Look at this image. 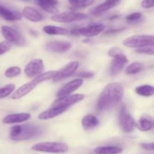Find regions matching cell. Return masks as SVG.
Returning <instances> with one entry per match:
<instances>
[{"label": "cell", "instance_id": "cell-29", "mask_svg": "<svg viewBox=\"0 0 154 154\" xmlns=\"http://www.w3.org/2000/svg\"><path fill=\"white\" fill-rule=\"evenodd\" d=\"M143 69H144V66L141 63L135 62L127 66V68L126 69V73L127 75H136V74L141 72Z\"/></svg>", "mask_w": 154, "mask_h": 154}, {"label": "cell", "instance_id": "cell-8", "mask_svg": "<svg viewBox=\"0 0 154 154\" xmlns=\"http://www.w3.org/2000/svg\"><path fill=\"white\" fill-rule=\"evenodd\" d=\"M88 18V15L80 12L69 11L58 13L51 17V20L59 23H72L75 21L83 20Z\"/></svg>", "mask_w": 154, "mask_h": 154}, {"label": "cell", "instance_id": "cell-26", "mask_svg": "<svg viewBox=\"0 0 154 154\" xmlns=\"http://www.w3.org/2000/svg\"><path fill=\"white\" fill-rule=\"evenodd\" d=\"M135 93L141 96L150 97L154 95V87L148 84L138 86L135 88Z\"/></svg>", "mask_w": 154, "mask_h": 154}, {"label": "cell", "instance_id": "cell-11", "mask_svg": "<svg viewBox=\"0 0 154 154\" xmlns=\"http://www.w3.org/2000/svg\"><path fill=\"white\" fill-rule=\"evenodd\" d=\"M128 63V59L126 56L123 53L119 54L116 57H114L113 60L111 61V67H110V75L111 76L117 75L120 71L125 67Z\"/></svg>", "mask_w": 154, "mask_h": 154}, {"label": "cell", "instance_id": "cell-35", "mask_svg": "<svg viewBox=\"0 0 154 154\" xmlns=\"http://www.w3.org/2000/svg\"><path fill=\"white\" fill-rule=\"evenodd\" d=\"M121 53H123V51H122L121 49H120V48H117V47H114V48H112L109 51H108V56L114 58V57L118 55L119 54H121Z\"/></svg>", "mask_w": 154, "mask_h": 154}, {"label": "cell", "instance_id": "cell-27", "mask_svg": "<svg viewBox=\"0 0 154 154\" xmlns=\"http://www.w3.org/2000/svg\"><path fill=\"white\" fill-rule=\"evenodd\" d=\"M57 72H58V71H49V72H43L42 75L35 78L34 79L32 80V81L36 84V85H38V84H41V83L44 82V81H48V80L51 79H54V78L57 76Z\"/></svg>", "mask_w": 154, "mask_h": 154}, {"label": "cell", "instance_id": "cell-14", "mask_svg": "<svg viewBox=\"0 0 154 154\" xmlns=\"http://www.w3.org/2000/svg\"><path fill=\"white\" fill-rule=\"evenodd\" d=\"M72 48V44L66 41H54L48 42L46 45V49L51 52L65 53Z\"/></svg>", "mask_w": 154, "mask_h": 154}, {"label": "cell", "instance_id": "cell-41", "mask_svg": "<svg viewBox=\"0 0 154 154\" xmlns=\"http://www.w3.org/2000/svg\"><path fill=\"white\" fill-rule=\"evenodd\" d=\"M153 126H154V121H153Z\"/></svg>", "mask_w": 154, "mask_h": 154}, {"label": "cell", "instance_id": "cell-28", "mask_svg": "<svg viewBox=\"0 0 154 154\" xmlns=\"http://www.w3.org/2000/svg\"><path fill=\"white\" fill-rule=\"evenodd\" d=\"M96 0H69L71 6L74 8H84L90 6Z\"/></svg>", "mask_w": 154, "mask_h": 154}, {"label": "cell", "instance_id": "cell-25", "mask_svg": "<svg viewBox=\"0 0 154 154\" xmlns=\"http://www.w3.org/2000/svg\"><path fill=\"white\" fill-rule=\"evenodd\" d=\"M123 149L117 146H102L94 149L96 154H120L123 152Z\"/></svg>", "mask_w": 154, "mask_h": 154}, {"label": "cell", "instance_id": "cell-19", "mask_svg": "<svg viewBox=\"0 0 154 154\" xmlns=\"http://www.w3.org/2000/svg\"><path fill=\"white\" fill-rule=\"evenodd\" d=\"M38 5L46 12L54 14H58L57 5L59 4L58 0H36Z\"/></svg>", "mask_w": 154, "mask_h": 154}, {"label": "cell", "instance_id": "cell-17", "mask_svg": "<svg viewBox=\"0 0 154 154\" xmlns=\"http://www.w3.org/2000/svg\"><path fill=\"white\" fill-rule=\"evenodd\" d=\"M36 86L37 85L32 81H30V82L26 83V84L20 87L19 88L17 89L14 92L13 94L11 95V99H14V100H17V99H20L21 98L24 97L27 94H29L30 92L32 91Z\"/></svg>", "mask_w": 154, "mask_h": 154}, {"label": "cell", "instance_id": "cell-13", "mask_svg": "<svg viewBox=\"0 0 154 154\" xmlns=\"http://www.w3.org/2000/svg\"><path fill=\"white\" fill-rule=\"evenodd\" d=\"M83 84V79L82 78H76L72 81H69L67 84L63 85L61 89L59 90L57 92V96L58 97H61V96H66V95H70L77 90L80 88Z\"/></svg>", "mask_w": 154, "mask_h": 154}, {"label": "cell", "instance_id": "cell-39", "mask_svg": "<svg viewBox=\"0 0 154 154\" xmlns=\"http://www.w3.org/2000/svg\"><path fill=\"white\" fill-rule=\"evenodd\" d=\"M125 29V28H122V29H111L108 30L105 33V35H115L117 33L120 32L121 31H123Z\"/></svg>", "mask_w": 154, "mask_h": 154}, {"label": "cell", "instance_id": "cell-36", "mask_svg": "<svg viewBox=\"0 0 154 154\" xmlns=\"http://www.w3.org/2000/svg\"><path fill=\"white\" fill-rule=\"evenodd\" d=\"M141 7L144 8H150L154 7V0H143L141 2Z\"/></svg>", "mask_w": 154, "mask_h": 154}, {"label": "cell", "instance_id": "cell-40", "mask_svg": "<svg viewBox=\"0 0 154 154\" xmlns=\"http://www.w3.org/2000/svg\"><path fill=\"white\" fill-rule=\"evenodd\" d=\"M23 1H30V0H23Z\"/></svg>", "mask_w": 154, "mask_h": 154}, {"label": "cell", "instance_id": "cell-10", "mask_svg": "<svg viewBox=\"0 0 154 154\" xmlns=\"http://www.w3.org/2000/svg\"><path fill=\"white\" fill-rule=\"evenodd\" d=\"M84 99V96L81 93L73 95H66L61 96L56 99L53 103L52 106L57 107H68L69 108L72 105L81 102Z\"/></svg>", "mask_w": 154, "mask_h": 154}, {"label": "cell", "instance_id": "cell-12", "mask_svg": "<svg viewBox=\"0 0 154 154\" xmlns=\"http://www.w3.org/2000/svg\"><path fill=\"white\" fill-rule=\"evenodd\" d=\"M78 68H79V63L78 61L70 62L58 71L57 76L54 78V81H58L72 76L78 70Z\"/></svg>", "mask_w": 154, "mask_h": 154}, {"label": "cell", "instance_id": "cell-38", "mask_svg": "<svg viewBox=\"0 0 154 154\" xmlns=\"http://www.w3.org/2000/svg\"><path fill=\"white\" fill-rule=\"evenodd\" d=\"M141 147L146 150H154V142L152 143H142L141 144Z\"/></svg>", "mask_w": 154, "mask_h": 154}, {"label": "cell", "instance_id": "cell-3", "mask_svg": "<svg viewBox=\"0 0 154 154\" xmlns=\"http://www.w3.org/2000/svg\"><path fill=\"white\" fill-rule=\"evenodd\" d=\"M32 150L48 153H66L69 150L67 144L62 142H41L32 147Z\"/></svg>", "mask_w": 154, "mask_h": 154}, {"label": "cell", "instance_id": "cell-22", "mask_svg": "<svg viewBox=\"0 0 154 154\" xmlns=\"http://www.w3.org/2000/svg\"><path fill=\"white\" fill-rule=\"evenodd\" d=\"M153 126V121L151 117L147 114H144L141 115L137 123V127L142 132H147L150 131Z\"/></svg>", "mask_w": 154, "mask_h": 154}, {"label": "cell", "instance_id": "cell-32", "mask_svg": "<svg viewBox=\"0 0 154 154\" xmlns=\"http://www.w3.org/2000/svg\"><path fill=\"white\" fill-rule=\"evenodd\" d=\"M136 53L141 54H147V55H154V45H148V46L144 47V48H137Z\"/></svg>", "mask_w": 154, "mask_h": 154}, {"label": "cell", "instance_id": "cell-6", "mask_svg": "<svg viewBox=\"0 0 154 154\" xmlns=\"http://www.w3.org/2000/svg\"><path fill=\"white\" fill-rule=\"evenodd\" d=\"M105 29V26L102 23H92L82 28L73 29L71 31L72 35H83L87 38H92L100 34Z\"/></svg>", "mask_w": 154, "mask_h": 154}, {"label": "cell", "instance_id": "cell-31", "mask_svg": "<svg viewBox=\"0 0 154 154\" xmlns=\"http://www.w3.org/2000/svg\"><path fill=\"white\" fill-rule=\"evenodd\" d=\"M21 74V69L17 66H11L5 71V76L8 78H13L17 77Z\"/></svg>", "mask_w": 154, "mask_h": 154}, {"label": "cell", "instance_id": "cell-9", "mask_svg": "<svg viewBox=\"0 0 154 154\" xmlns=\"http://www.w3.org/2000/svg\"><path fill=\"white\" fill-rule=\"evenodd\" d=\"M45 65L41 59H34L30 61L24 68V73L28 78H36L43 73Z\"/></svg>", "mask_w": 154, "mask_h": 154}, {"label": "cell", "instance_id": "cell-4", "mask_svg": "<svg viewBox=\"0 0 154 154\" xmlns=\"http://www.w3.org/2000/svg\"><path fill=\"white\" fill-rule=\"evenodd\" d=\"M123 45L130 48H141L154 45V35H135L128 37L123 41Z\"/></svg>", "mask_w": 154, "mask_h": 154}, {"label": "cell", "instance_id": "cell-15", "mask_svg": "<svg viewBox=\"0 0 154 154\" xmlns=\"http://www.w3.org/2000/svg\"><path fill=\"white\" fill-rule=\"evenodd\" d=\"M69 109L68 107H57L52 106V108L43 111L41 114H38V118L41 120H51V119L54 118L60 114H63Z\"/></svg>", "mask_w": 154, "mask_h": 154}, {"label": "cell", "instance_id": "cell-18", "mask_svg": "<svg viewBox=\"0 0 154 154\" xmlns=\"http://www.w3.org/2000/svg\"><path fill=\"white\" fill-rule=\"evenodd\" d=\"M22 15L26 20L34 23L40 22L43 19L42 14L34 8L30 6H26L23 8L22 11Z\"/></svg>", "mask_w": 154, "mask_h": 154}, {"label": "cell", "instance_id": "cell-20", "mask_svg": "<svg viewBox=\"0 0 154 154\" xmlns=\"http://www.w3.org/2000/svg\"><path fill=\"white\" fill-rule=\"evenodd\" d=\"M0 16L8 21L20 20L23 15L17 11L11 10L3 5H0Z\"/></svg>", "mask_w": 154, "mask_h": 154}, {"label": "cell", "instance_id": "cell-33", "mask_svg": "<svg viewBox=\"0 0 154 154\" xmlns=\"http://www.w3.org/2000/svg\"><path fill=\"white\" fill-rule=\"evenodd\" d=\"M11 48V44L7 41H3L0 42V56L8 52Z\"/></svg>", "mask_w": 154, "mask_h": 154}, {"label": "cell", "instance_id": "cell-24", "mask_svg": "<svg viewBox=\"0 0 154 154\" xmlns=\"http://www.w3.org/2000/svg\"><path fill=\"white\" fill-rule=\"evenodd\" d=\"M43 31L50 35H64L69 33V31L67 29L52 25L45 26L43 27Z\"/></svg>", "mask_w": 154, "mask_h": 154}, {"label": "cell", "instance_id": "cell-23", "mask_svg": "<svg viewBox=\"0 0 154 154\" xmlns=\"http://www.w3.org/2000/svg\"><path fill=\"white\" fill-rule=\"evenodd\" d=\"M81 124L85 130H90L96 128L99 124V120L93 114H87L83 117Z\"/></svg>", "mask_w": 154, "mask_h": 154}, {"label": "cell", "instance_id": "cell-1", "mask_svg": "<svg viewBox=\"0 0 154 154\" xmlns=\"http://www.w3.org/2000/svg\"><path fill=\"white\" fill-rule=\"evenodd\" d=\"M124 95V87L121 84L113 82L108 84L101 93L96 104V111L104 112L117 106Z\"/></svg>", "mask_w": 154, "mask_h": 154}, {"label": "cell", "instance_id": "cell-2", "mask_svg": "<svg viewBox=\"0 0 154 154\" xmlns=\"http://www.w3.org/2000/svg\"><path fill=\"white\" fill-rule=\"evenodd\" d=\"M42 132L39 126L32 124L16 125L12 126L9 138L14 141H22L38 136Z\"/></svg>", "mask_w": 154, "mask_h": 154}, {"label": "cell", "instance_id": "cell-37", "mask_svg": "<svg viewBox=\"0 0 154 154\" xmlns=\"http://www.w3.org/2000/svg\"><path fill=\"white\" fill-rule=\"evenodd\" d=\"M78 76L82 78V79L83 78H90L94 76V73H93L91 72H80L78 75Z\"/></svg>", "mask_w": 154, "mask_h": 154}, {"label": "cell", "instance_id": "cell-5", "mask_svg": "<svg viewBox=\"0 0 154 154\" xmlns=\"http://www.w3.org/2000/svg\"><path fill=\"white\" fill-rule=\"evenodd\" d=\"M1 32L3 38L9 43L18 45V46L25 45V38L15 29L8 26H2L1 27Z\"/></svg>", "mask_w": 154, "mask_h": 154}, {"label": "cell", "instance_id": "cell-16", "mask_svg": "<svg viewBox=\"0 0 154 154\" xmlns=\"http://www.w3.org/2000/svg\"><path fill=\"white\" fill-rule=\"evenodd\" d=\"M31 118L29 113H19L7 115L2 119V123L5 124H14L27 121Z\"/></svg>", "mask_w": 154, "mask_h": 154}, {"label": "cell", "instance_id": "cell-42", "mask_svg": "<svg viewBox=\"0 0 154 154\" xmlns=\"http://www.w3.org/2000/svg\"><path fill=\"white\" fill-rule=\"evenodd\" d=\"M150 154H153V153H150Z\"/></svg>", "mask_w": 154, "mask_h": 154}, {"label": "cell", "instance_id": "cell-30", "mask_svg": "<svg viewBox=\"0 0 154 154\" xmlns=\"http://www.w3.org/2000/svg\"><path fill=\"white\" fill-rule=\"evenodd\" d=\"M16 87H15L14 84H8V85L5 86V87H1L0 88V99H4V98L8 97V96H10L11 93H13V92L14 91Z\"/></svg>", "mask_w": 154, "mask_h": 154}, {"label": "cell", "instance_id": "cell-7", "mask_svg": "<svg viewBox=\"0 0 154 154\" xmlns=\"http://www.w3.org/2000/svg\"><path fill=\"white\" fill-rule=\"evenodd\" d=\"M119 122L120 126L123 131L126 133H130L135 129V122L133 117L129 112L127 108L123 105L119 114Z\"/></svg>", "mask_w": 154, "mask_h": 154}, {"label": "cell", "instance_id": "cell-21", "mask_svg": "<svg viewBox=\"0 0 154 154\" xmlns=\"http://www.w3.org/2000/svg\"><path fill=\"white\" fill-rule=\"evenodd\" d=\"M121 0H106L102 4H99L96 6L93 11V14L95 15H100L102 13H105L107 11L110 10L114 6L117 5Z\"/></svg>", "mask_w": 154, "mask_h": 154}, {"label": "cell", "instance_id": "cell-34", "mask_svg": "<svg viewBox=\"0 0 154 154\" xmlns=\"http://www.w3.org/2000/svg\"><path fill=\"white\" fill-rule=\"evenodd\" d=\"M141 17H142V14L140 13V12H135V13L128 15L126 19L128 22H135V21L141 19Z\"/></svg>", "mask_w": 154, "mask_h": 154}]
</instances>
